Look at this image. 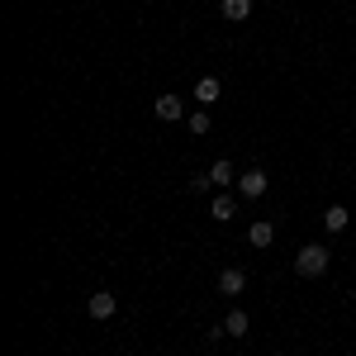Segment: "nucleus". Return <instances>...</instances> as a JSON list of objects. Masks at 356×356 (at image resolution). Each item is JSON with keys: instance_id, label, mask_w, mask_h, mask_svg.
<instances>
[{"instance_id": "6e6552de", "label": "nucleus", "mask_w": 356, "mask_h": 356, "mask_svg": "<svg viewBox=\"0 0 356 356\" xmlns=\"http://www.w3.org/2000/svg\"><path fill=\"white\" fill-rule=\"evenodd\" d=\"M247 328H252V318H247L243 309H233V314L223 318V337H247Z\"/></svg>"}, {"instance_id": "ddd939ff", "label": "nucleus", "mask_w": 356, "mask_h": 356, "mask_svg": "<svg viewBox=\"0 0 356 356\" xmlns=\"http://www.w3.org/2000/svg\"><path fill=\"white\" fill-rule=\"evenodd\" d=\"M209 124H214V119H209V110H195L191 114V134H209Z\"/></svg>"}, {"instance_id": "2eb2a0df", "label": "nucleus", "mask_w": 356, "mask_h": 356, "mask_svg": "<svg viewBox=\"0 0 356 356\" xmlns=\"http://www.w3.org/2000/svg\"><path fill=\"white\" fill-rule=\"evenodd\" d=\"M352 300H356V285H352Z\"/></svg>"}, {"instance_id": "f03ea898", "label": "nucleus", "mask_w": 356, "mask_h": 356, "mask_svg": "<svg viewBox=\"0 0 356 356\" xmlns=\"http://www.w3.org/2000/svg\"><path fill=\"white\" fill-rule=\"evenodd\" d=\"M266 186H271V181H266V171H261V166H252V171L238 176V195H247V200H261Z\"/></svg>"}, {"instance_id": "0eeeda50", "label": "nucleus", "mask_w": 356, "mask_h": 356, "mask_svg": "<svg viewBox=\"0 0 356 356\" xmlns=\"http://www.w3.org/2000/svg\"><path fill=\"white\" fill-rule=\"evenodd\" d=\"M247 243H252V247H271V243H275V223L257 219L252 228H247Z\"/></svg>"}, {"instance_id": "f257e3e1", "label": "nucleus", "mask_w": 356, "mask_h": 356, "mask_svg": "<svg viewBox=\"0 0 356 356\" xmlns=\"http://www.w3.org/2000/svg\"><path fill=\"white\" fill-rule=\"evenodd\" d=\"M328 247L323 243H309V247H300V252H295V275H304V280H314V275H323L328 271Z\"/></svg>"}, {"instance_id": "f8f14e48", "label": "nucleus", "mask_w": 356, "mask_h": 356, "mask_svg": "<svg viewBox=\"0 0 356 356\" xmlns=\"http://www.w3.org/2000/svg\"><path fill=\"white\" fill-rule=\"evenodd\" d=\"M347 223H352V214H347V209H342V204H332L328 214H323V228H328V233H342V228H347Z\"/></svg>"}, {"instance_id": "1a4fd4ad", "label": "nucleus", "mask_w": 356, "mask_h": 356, "mask_svg": "<svg viewBox=\"0 0 356 356\" xmlns=\"http://www.w3.org/2000/svg\"><path fill=\"white\" fill-rule=\"evenodd\" d=\"M195 100H200V105H214V100H219V76H200V81H195Z\"/></svg>"}, {"instance_id": "9d476101", "label": "nucleus", "mask_w": 356, "mask_h": 356, "mask_svg": "<svg viewBox=\"0 0 356 356\" xmlns=\"http://www.w3.org/2000/svg\"><path fill=\"white\" fill-rule=\"evenodd\" d=\"M223 19H233V24H243L247 15H252V0H219Z\"/></svg>"}, {"instance_id": "39448f33", "label": "nucleus", "mask_w": 356, "mask_h": 356, "mask_svg": "<svg viewBox=\"0 0 356 356\" xmlns=\"http://www.w3.org/2000/svg\"><path fill=\"white\" fill-rule=\"evenodd\" d=\"M233 214H238V200H233V195H228V191H219V195H214V200H209V219L228 223V219H233Z\"/></svg>"}, {"instance_id": "20e7f679", "label": "nucleus", "mask_w": 356, "mask_h": 356, "mask_svg": "<svg viewBox=\"0 0 356 356\" xmlns=\"http://www.w3.org/2000/svg\"><path fill=\"white\" fill-rule=\"evenodd\" d=\"M243 290H247V271L223 266V271H219V295H243Z\"/></svg>"}, {"instance_id": "9b49d317", "label": "nucleus", "mask_w": 356, "mask_h": 356, "mask_svg": "<svg viewBox=\"0 0 356 356\" xmlns=\"http://www.w3.org/2000/svg\"><path fill=\"white\" fill-rule=\"evenodd\" d=\"M209 181H214L219 191H223V186H233V162H228V157H219V162L209 166Z\"/></svg>"}, {"instance_id": "4468645a", "label": "nucleus", "mask_w": 356, "mask_h": 356, "mask_svg": "<svg viewBox=\"0 0 356 356\" xmlns=\"http://www.w3.org/2000/svg\"><path fill=\"white\" fill-rule=\"evenodd\" d=\"M209 186H214V181H209V171H200V176H191V191H195V195H204Z\"/></svg>"}, {"instance_id": "423d86ee", "label": "nucleus", "mask_w": 356, "mask_h": 356, "mask_svg": "<svg viewBox=\"0 0 356 356\" xmlns=\"http://www.w3.org/2000/svg\"><path fill=\"white\" fill-rule=\"evenodd\" d=\"M152 110H157V119H166V124H171V119H181V95H176V90H166V95H157V105H152Z\"/></svg>"}, {"instance_id": "7ed1b4c3", "label": "nucleus", "mask_w": 356, "mask_h": 356, "mask_svg": "<svg viewBox=\"0 0 356 356\" xmlns=\"http://www.w3.org/2000/svg\"><path fill=\"white\" fill-rule=\"evenodd\" d=\"M114 309H119V300H114L110 290H95V295L86 300V314H90V318H100V323H105V318H114Z\"/></svg>"}]
</instances>
